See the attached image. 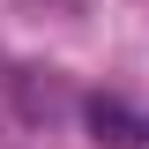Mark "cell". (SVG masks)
<instances>
[{"mask_svg":"<svg viewBox=\"0 0 149 149\" xmlns=\"http://www.w3.org/2000/svg\"><path fill=\"white\" fill-rule=\"evenodd\" d=\"M90 134L112 142V149H134V142L149 134V119L127 104V97H90Z\"/></svg>","mask_w":149,"mask_h":149,"instance_id":"6da1fadb","label":"cell"}]
</instances>
